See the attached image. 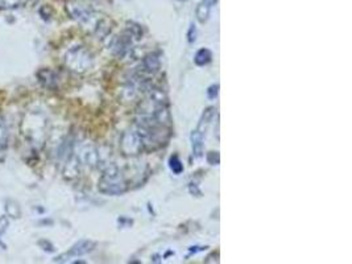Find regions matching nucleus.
<instances>
[{
  "label": "nucleus",
  "mask_w": 352,
  "mask_h": 264,
  "mask_svg": "<svg viewBox=\"0 0 352 264\" xmlns=\"http://www.w3.org/2000/svg\"><path fill=\"white\" fill-rule=\"evenodd\" d=\"M98 190L107 196H119L127 190V182L116 166H110L103 172L98 181Z\"/></svg>",
  "instance_id": "obj_1"
},
{
  "label": "nucleus",
  "mask_w": 352,
  "mask_h": 264,
  "mask_svg": "<svg viewBox=\"0 0 352 264\" xmlns=\"http://www.w3.org/2000/svg\"><path fill=\"white\" fill-rule=\"evenodd\" d=\"M65 61L71 70L85 71L91 65V55L83 48H74L67 52Z\"/></svg>",
  "instance_id": "obj_2"
},
{
  "label": "nucleus",
  "mask_w": 352,
  "mask_h": 264,
  "mask_svg": "<svg viewBox=\"0 0 352 264\" xmlns=\"http://www.w3.org/2000/svg\"><path fill=\"white\" fill-rule=\"evenodd\" d=\"M95 247H97V243H95L94 241L82 239V241L77 242L67 253L61 254L59 257L55 258L54 262H57V263H63V262H67L69 259H73V258L83 257V255H86V254H90Z\"/></svg>",
  "instance_id": "obj_3"
},
{
  "label": "nucleus",
  "mask_w": 352,
  "mask_h": 264,
  "mask_svg": "<svg viewBox=\"0 0 352 264\" xmlns=\"http://www.w3.org/2000/svg\"><path fill=\"white\" fill-rule=\"evenodd\" d=\"M120 147L125 156H136L144 148L137 131H127L121 138Z\"/></svg>",
  "instance_id": "obj_4"
},
{
  "label": "nucleus",
  "mask_w": 352,
  "mask_h": 264,
  "mask_svg": "<svg viewBox=\"0 0 352 264\" xmlns=\"http://www.w3.org/2000/svg\"><path fill=\"white\" fill-rule=\"evenodd\" d=\"M37 78H39L40 83L47 89H55L57 87V77H55L54 71L49 70V69H41L37 73Z\"/></svg>",
  "instance_id": "obj_5"
},
{
  "label": "nucleus",
  "mask_w": 352,
  "mask_h": 264,
  "mask_svg": "<svg viewBox=\"0 0 352 264\" xmlns=\"http://www.w3.org/2000/svg\"><path fill=\"white\" fill-rule=\"evenodd\" d=\"M204 132L200 130H194L192 134V146H193V155L194 158H201L203 155V140Z\"/></svg>",
  "instance_id": "obj_6"
},
{
  "label": "nucleus",
  "mask_w": 352,
  "mask_h": 264,
  "mask_svg": "<svg viewBox=\"0 0 352 264\" xmlns=\"http://www.w3.org/2000/svg\"><path fill=\"white\" fill-rule=\"evenodd\" d=\"M216 0H202L201 4L197 8V19L200 20L201 23H206L210 17V12L211 8L215 5Z\"/></svg>",
  "instance_id": "obj_7"
},
{
  "label": "nucleus",
  "mask_w": 352,
  "mask_h": 264,
  "mask_svg": "<svg viewBox=\"0 0 352 264\" xmlns=\"http://www.w3.org/2000/svg\"><path fill=\"white\" fill-rule=\"evenodd\" d=\"M143 66H144V70L153 74L156 73L160 69V58L157 54H149L147 55L143 61Z\"/></svg>",
  "instance_id": "obj_8"
},
{
  "label": "nucleus",
  "mask_w": 352,
  "mask_h": 264,
  "mask_svg": "<svg viewBox=\"0 0 352 264\" xmlns=\"http://www.w3.org/2000/svg\"><path fill=\"white\" fill-rule=\"evenodd\" d=\"M212 59V53L210 49L207 48H202L200 51L197 52L196 57H194V62L198 65V66H204L207 63L211 62Z\"/></svg>",
  "instance_id": "obj_9"
},
{
  "label": "nucleus",
  "mask_w": 352,
  "mask_h": 264,
  "mask_svg": "<svg viewBox=\"0 0 352 264\" xmlns=\"http://www.w3.org/2000/svg\"><path fill=\"white\" fill-rule=\"evenodd\" d=\"M8 138H9V134H8L7 124L3 119H0V152L8 147Z\"/></svg>",
  "instance_id": "obj_10"
},
{
  "label": "nucleus",
  "mask_w": 352,
  "mask_h": 264,
  "mask_svg": "<svg viewBox=\"0 0 352 264\" xmlns=\"http://www.w3.org/2000/svg\"><path fill=\"white\" fill-rule=\"evenodd\" d=\"M29 0H0V9H15V8L23 7Z\"/></svg>",
  "instance_id": "obj_11"
},
{
  "label": "nucleus",
  "mask_w": 352,
  "mask_h": 264,
  "mask_svg": "<svg viewBox=\"0 0 352 264\" xmlns=\"http://www.w3.org/2000/svg\"><path fill=\"white\" fill-rule=\"evenodd\" d=\"M169 166H170L173 173L176 174H181L182 173V170H184V165H182V162H181L180 158H178L177 155H174V156L170 158V160H169Z\"/></svg>",
  "instance_id": "obj_12"
},
{
  "label": "nucleus",
  "mask_w": 352,
  "mask_h": 264,
  "mask_svg": "<svg viewBox=\"0 0 352 264\" xmlns=\"http://www.w3.org/2000/svg\"><path fill=\"white\" fill-rule=\"evenodd\" d=\"M8 226H9V221H8V217L3 215L0 217V241H1V237L4 235V233L7 231Z\"/></svg>",
  "instance_id": "obj_13"
},
{
  "label": "nucleus",
  "mask_w": 352,
  "mask_h": 264,
  "mask_svg": "<svg viewBox=\"0 0 352 264\" xmlns=\"http://www.w3.org/2000/svg\"><path fill=\"white\" fill-rule=\"evenodd\" d=\"M219 94V85H211V86L207 89V97L208 99H215Z\"/></svg>",
  "instance_id": "obj_14"
},
{
  "label": "nucleus",
  "mask_w": 352,
  "mask_h": 264,
  "mask_svg": "<svg viewBox=\"0 0 352 264\" xmlns=\"http://www.w3.org/2000/svg\"><path fill=\"white\" fill-rule=\"evenodd\" d=\"M196 40H197V29H196V25H193L192 24L188 32V41L190 44H193Z\"/></svg>",
  "instance_id": "obj_15"
},
{
  "label": "nucleus",
  "mask_w": 352,
  "mask_h": 264,
  "mask_svg": "<svg viewBox=\"0 0 352 264\" xmlns=\"http://www.w3.org/2000/svg\"><path fill=\"white\" fill-rule=\"evenodd\" d=\"M207 161L210 162V164H212V165L219 164V154H218V152H210V154L207 155Z\"/></svg>",
  "instance_id": "obj_16"
}]
</instances>
